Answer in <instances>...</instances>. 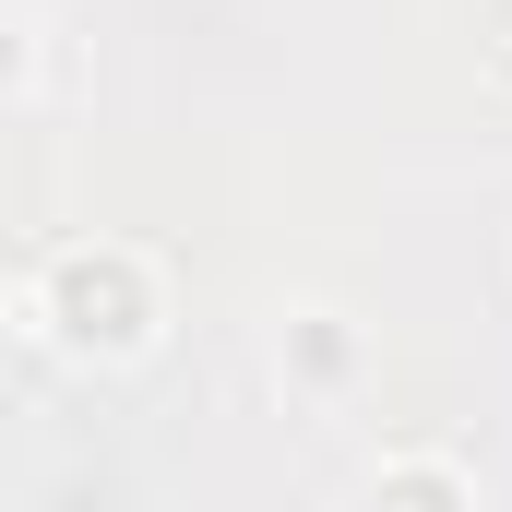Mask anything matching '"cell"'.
I'll list each match as a JSON object with an SVG mask.
<instances>
[{"instance_id":"obj_3","label":"cell","mask_w":512,"mask_h":512,"mask_svg":"<svg viewBox=\"0 0 512 512\" xmlns=\"http://www.w3.org/2000/svg\"><path fill=\"white\" fill-rule=\"evenodd\" d=\"M274 382L346 393V382H358V322H346V310H286V334H274Z\"/></svg>"},{"instance_id":"obj_4","label":"cell","mask_w":512,"mask_h":512,"mask_svg":"<svg viewBox=\"0 0 512 512\" xmlns=\"http://www.w3.org/2000/svg\"><path fill=\"white\" fill-rule=\"evenodd\" d=\"M24 72H36V12L0 0V96H24Z\"/></svg>"},{"instance_id":"obj_1","label":"cell","mask_w":512,"mask_h":512,"mask_svg":"<svg viewBox=\"0 0 512 512\" xmlns=\"http://www.w3.org/2000/svg\"><path fill=\"white\" fill-rule=\"evenodd\" d=\"M36 334L60 346V358H84V370H120L143 358L155 334H167V274L131 251V239H72V251L36 262Z\"/></svg>"},{"instance_id":"obj_2","label":"cell","mask_w":512,"mask_h":512,"mask_svg":"<svg viewBox=\"0 0 512 512\" xmlns=\"http://www.w3.org/2000/svg\"><path fill=\"white\" fill-rule=\"evenodd\" d=\"M358 512H477V477L453 453H382L358 477Z\"/></svg>"}]
</instances>
